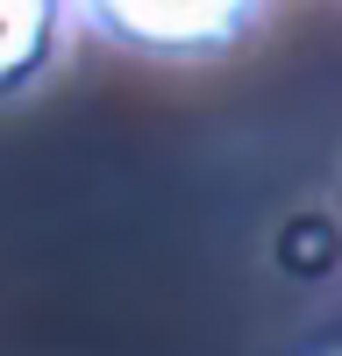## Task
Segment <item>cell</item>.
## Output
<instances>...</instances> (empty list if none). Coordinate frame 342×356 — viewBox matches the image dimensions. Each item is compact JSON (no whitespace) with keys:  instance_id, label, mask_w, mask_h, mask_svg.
<instances>
[{"instance_id":"6da1fadb","label":"cell","mask_w":342,"mask_h":356,"mask_svg":"<svg viewBox=\"0 0 342 356\" xmlns=\"http://www.w3.org/2000/svg\"><path fill=\"white\" fill-rule=\"evenodd\" d=\"M93 29L157 57H207L264 15V0H86Z\"/></svg>"},{"instance_id":"7a4b0ae2","label":"cell","mask_w":342,"mask_h":356,"mask_svg":"<svg viewBox=\"0 0 342 356\" xmlns=\"http://www.w3.org/2000/svg\"><path fill=\"white\" fill-rule=\"evenodd\" d=\"M278 264L293 278H328L335 264H342V228L328 214H293L278 228Z\"/></svg>"},{"instance_id":"3957f363","label":"cell","mask_w":342,"mask_h":356,"mask_svg":"<svg viewBox=\"0 0 342 356\" xmlns=\"http://www.w3.org/2000/svg\"><path fill=\"white\" fill-rule=\"evenodd\" d=\"M50 36H28V29H0V93H15V86L43 65Z\"/></svg>"},{"instance_id":"277c9868","label":"cell","mask_w":342,"mask_h":356,"mask_svg":"<svg viewBox=\"0 0 342 356\" xmlns=\"http://www.w3.org/2000/svg\"><path fill=\"white\" fill-rule=\"evenodd\" d=\"M0 29H28V36H50V0H0Z\"/></svg>"}]
</instances>
